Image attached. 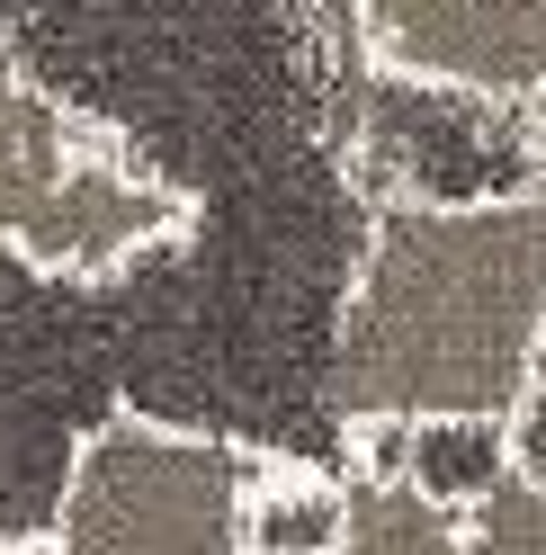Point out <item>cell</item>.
<instances>
[{"mask_svg": "<svg viewBox=\"0 0 546 555\" xmlns=\"http://www.w3.org/2000/svg\"><path fill=\"white\" fill-rule=\"evenodd\" d=\"M546 359V206L377 197L332 332V412L359 448L421 422H520Z\"/></svg>", "mask_w": 546, "mask_h": 555, "instance_id": "obj_1", "label": "cell"}, {"mask_svg": "<svg viewBox=\"0 0 546 555\" xmlns=\"http://www.w3.org/2000/svg\"><path fill=\"white\" fill-rule=\"evenodd\" d=\"M188 224L197 206L153 180L108 126H90L37 73H0V251L54 278H126Z\"/></svg>", "mask_w": 546, "mask_h": 555, "instance_id": "obj_2", "label": "cell"}, {"mask_svg": "<svg viewBox=\"0 0 546 555\" xmlns=\"http://www.w3.org/2000/svg\"><path fill=\"white\" fill-rule=\"evenodd\" d=\"M269 466L287 457L117 412L81 439L46 555H251V502Z\"/></svg>", "mask_w": 546, "mask_h": 555, "instance_id": "obj_3", "label": "cell"}, {"mask_svg": "<svg viewBox=\"0 0 546 555\" xmlns=\"http://www.w3.org/2000/svg\"><path fill=\"white\" fill-rule=\"evenodd\" d=\"M332 555H466V511L430 502L394 466H359L350 475V529H340Z\"/></svg>", "mask_w": 546, "mask_h": 555, "instance_id": "obj_4", "label": "cell"}, {"mask_svg": "<svg viewBox=\"0 0 546 555\" xmlns=\"http://www.w3.org/2000/svg\"><path fill=\"white\" fill-rule=\"evenodd\" d=\"M350 529V475L332 466H269L251 502V555H332Z\"/></svg>", "mask_w": 546, "mask_h": 555, "instance_id": "obj_5", "label": "cell"}, {"mask_svg": "<svg viewBox=\"0 0 546 555\" xmlns=\"http://www.w3.org/2000/svg\"><path fill=\"white\" fill-rule=\"evenodd\" d=\"M466 555H546V475L510 466L493 493L466 511Z\"/></svg>", "mask_w": 546, "mask_h": 555, "instance_id": "obj_6", "label": "cell"}, {"mask_svg": "<svg viewBox=\"0 0 546 555\" xmlns=\"http://www.w3.org/2000/svg\"><path fill=\"white\" fill-rule=\"evenodd\" d=\"M510 448H520V466L546 475V359H537V386H529V412L510 422Z\"/></svg>", "mask_w": 546, "mask_h": 555, "instance_id": "obj_7", "label": "cell"}, {"mask_svg": "<svg viewBox=\"0 0 546 555\" xmlns=\"http://www.w3.org/2000/svg\"><path fill=\"white\" fill-rule=\"evenodd\" d=\"M537 206H546V99H537Z\"/></svg>", "mask_w": 546, "mask_h": 555, "instance_id": "obj_8", "label": "cell"}, {"mask_svg": "<svg viewBox=\"0 0 546 555\" xmlns=\"http://www.w3.org/2000/svg\"><path fill=\"white\" fill-rule=\"evenodd\" d=\"M0 555H46V546H0Z\"/></svg>", "mask_w": 546, "mask_h": 555, "instance_id": "obj_9", "label": "cell"}]
</instances>
